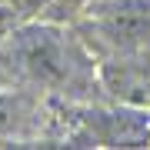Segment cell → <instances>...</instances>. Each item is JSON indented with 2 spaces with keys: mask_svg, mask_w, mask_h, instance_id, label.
<instances>
[{
  "mask_svg": "<svg viewBox=\"0 0 150 150\" xmlns=\"http://www.w3.org/2000/svg\"><path fill=\"white\" fill-rule=\"evenodd\" d=\"M90 30L113 54L150 50V0H103L90 7Z\"/></svg>",
  "mask_w": 150,
  "mask_h": 150,
  "instance_id": "2",
  "label": "cell"
},
{
  "mask_svg": "<svg viewBox=\"0 0 150 150\" xmlns=\"http://www.w3.org/2000/svg\"><path fill=\"white\" fill-rule=\"evenodd\" d=\"M7 50H10L17 70L47 90H67V87L80 83L87 74V57L80 43L50 23H33V27L10 33Z\"/></svg>",
  "mask_w": 150,
  "mask_h": 150,
  "instance_id": "1",
  "label": "cell"
},
{
  "mask_svg": "<svg viewBox=\"0 0 150 150\" xmlns=\"http://www.w3.org/2000/svg\"><path fill=\"white\" fill-rule=\"evenodd\" d=\"M27 123H30L27 100H23V97L0 93V147L23 140L27 137Z\"/></svg>",
  "mask_w": 150,
  "mask_h": 150,
  "instance_id": "5",
  "label": "cell"
},
{
  "mask_svg": "<svg viewBox=\"0 0 150 150\" xmlns=\"http://www.w3.org/2000/svg\"><path fill=\"white\" fill-rule=\"evenodd\" d=\"M97 77L113 100L127 103V107L150 110V50L117 54V57L103 60Z\"/></svg>",
  "mask_w": 150,
  "mask_h": 150,
  "instance_id": "3",
  "label": "cell"
},
{
  "mask_svg": "<svg viewBox=\"0 0 150 150\" xmlns=\"http://www.w3.org/2000/svg\"><path fill=\"white\" fill-rule=\"evenodd\" d=\"M100 144V147H137L150 140V110L127 107L123 110H97L87 120V137L83 144Z\"/></svg>",
  "mask_w": 150,
  "mask_h": 150,
  "instance_id": "4",
  "label": "cell"
}]
</instances>
